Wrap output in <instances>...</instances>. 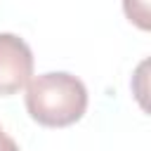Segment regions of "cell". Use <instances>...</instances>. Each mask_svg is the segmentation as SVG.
<instances>
[{
    "label": "cell",
    "instance_id": "1",
    "mask_svg": "<svg viewBox=\"0 0 151 151\" xmlns=\"http://www.w3.org/2000/svg\"><path fill=\"white\" fill-rule=\"evenodd\" d=\"M26 111L42 127H68L87 111V87L66 71L40 73L26 85Z\"/></svg>",
    "mask_w": 151,
    "mask_h": 151
},
{
    "label": "cell",
    "instance_id": "2",
    "mask_svg": "<svg viewBox=\"0 0 151 151\" xmlns=\"http://www.w3.org/2000/svg\"><path fill=\"white\" fill-rule=\"evenodd\" d=\"M33 78V52L14 33H0V97L21 92Z\"/></svg>",
    "mask_w": 151,
    "mask_h": 151
},
{
    "label": "cell",
    "instance_id": "3",
    "mask_svg": "<svg viewBox=\"0 0 151 151\" xmlns=\"http://www.w3.org/2000/svg\"><path fill=\"white\" fill-rule=\"evenodd\" d=\"M125 17L142 31L151 28V14H149V0H123Z\"/></svg>",
    "mask_w": 151,
    "mask_h": 151
},
{
    "label": "cell",
    "instance_id": "4",
    "mask_svg": "<svg viewBox=\"0 0 151 151\" xmlns=\"http://www.w3.org/2000/svg\"><path fill=\"white\" fill-rule=\"evenodd\" d=\"M9 139H12V137H7V134L2 132V127H0V151H2V149L9 144Z\"/></svg>",
    "mask_w": 151,
    "mask_h": 151
}]
</instances>
